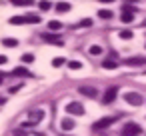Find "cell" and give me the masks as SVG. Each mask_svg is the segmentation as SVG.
<instances>
[{
  "instance_id": "6da1fadb",
  "label": "cell",
  "mask_w": 146,
  "mask_h": 136,
  "mask_svg": "<svg viewBox=\"0 0 146 136\" xmlns=\"http://www.w3.org/2000/svg\"><path fill=\"white\" fill-rule=\"evenodd\" d=\"M44 118V110H34V112H30V118L22 124V128H34L36 124H40V120Z\"/></svg>"
},
{
  "instance_id": "7a4b0ae2",
  "label": "cell",
  "mask_w": 146,
  "mask_h": 136,
  "mask_svg": "<svg viewBox=\"0 0 146 136\" xmlns=\"http://www.w3.org/2000/svg\"><path fill=\"white\" fill-rule=\"evenodd\" d=\"M140 132H142V128L136 122H126L122 128V136H140Z\"/></svg>"
},
{
  "instance_id": "3957f363",
  "label": "cell",
  "mask_w": 146,
  "mask_h": 136,
  "mask_svg": "<svg viewBox=\"0 0 146 136\" xmlns=\"http://www.w3.org/2000/svg\"><path fill=\"white\" fill-rule=\"evenodd\" d=\"M114 122H116V118H114V116H104V118L96 120V122L92 124V128H94V130H106V128H110Z\"/></svg>"
},
{
  "instance_id": "277c9868",
  "label": "cell",
  "mask_w": 146,
  "mask_h": 136,
  "mask_svg": "<svg viewBox=\"0 0 146 136\" xmlns=\"http://www.w3.org/2000/svg\"><path fill=\"white\" fill-rule=\"evenodd\" d=\"M124 102L130 104V106H140V104L144 102V98H142V94H138V92H126V94H124Z\"/></svg>"
},
{
  "instance_id": "5b68a950",
  "label": "cell",
  "mask_w": 146,
  "mask_h": 136,
  "mask_svg": "<svg viewBox=\"0 0 146 136\" xmlns=\"http://www.w3.org/2000/svg\"><path fill=\"white\" fill-rule=\"evenodd\" d=\"M116 96H118V86L106 88V92H104V96H102V104H112V102L116 100Z\"/></svg>"
},
{
  "instance_id": "8992f818",
  "label": "cell",
  "mask_w": 146,
  "mask_h": 136,
  "mask_svg": "<svg viewBox=\"0 0 146 136\" xmlns=\"http://www.w3.org/2000/svg\"><path fill=\"white\" fill-rule=\"evenodd\" d=\"M66 112L72 114V116H82L84 114V106L80 102H68L66 104Z\"/></svg>"
},
{
  "instance_id": "52a82bcc",
  "label": "cell",
  "mask_w": 146,
  "mask_h": 136,
  "mask_svg": "<svg viewBox=\"0 0 146 136\" xmlns=\"http://www.w3.org/2000/svg\"><path fill=\"white\" fill-rule=\"evenodd\" d=\"M42 38H44V42H48V44H54V46H64V40H62L58 34L46 32V34H42Z\"/></svg>"
},
{
  "instance_id": "ba28073f",
  "label": "cell",
  "mask_w": 146,
  "mask_h": 136,
  "mask_svg": "<svg viewBox=\"0 0 146 136\" xmlns=\"http://www.w3.org/2000/svg\"><path fill=\"white\" fill-rule=\"evenodd\" d=\"M102 66L106 68V70H114L116 66H118V60H116V52H112L108 58H104L102 60Z\"/></svg>"
},
{
  "instance_id": "9c48e42d",
  "label": "cell",
  "mask_w": 146,
  "mask_h": 136,
  "mask_svg": "<svg viewBox=\"0 0 146 136\" xmlns=\"http://www.w3.org/2000/svg\"><path fill=\"white\" fill-rule=\"evenodd\" d=\"M124 64L126 66H142V64H146V56H128L124 60Z\"/></svg>"
},
{
  "instance_id": "30bf717a",
  "label": "cell",
  "mask_w": 146,
  "mask_h": 136,
  "mask_svg": "<svg viewBox=\"0 0 146 136\" xmlns=\"http://www.w3.org/2000/svg\"><path fill=\"white\" fill-rule=\"evenodd\" d=\"M78 92H80L82 96H86V98H96V96H98V90L92 88V86H80Z\"/></svg>"
},
{
  "instance_id": "8fae6325",
  "label": "cell",
  "mask_w": 146,
  "mask_h": 136,
  "mask_svg": "<svg viewBox=\"0 0 146 136\" xmlns=\"http://www.w3.org/2000/svg\"><path fill=\"white\" fill-rule=\"evenodd\" d=\"M62 30V24L58 22V20H50L48 22V32H52V34H58Z\"/></svg>"
},
{
  "instance_id": "7c38bea8",
  "label": "cell",
  "mask_w": 146,
  "mask_h": 136,
  "mask_svg": "<svg viewBox=\"0 0 146 136\" xmlns=\"http://www.w3.org/2000/svg\"><path fill=\"white\" fill-rule=\"evenodd\" d=\"M74 126H76V122H74V120H70V118H64V120L60 122V128H62V130H66V132H70Z\"/></svg>"
},
{
  "instance_id": "4fadbf2b",
  "label": "cell",
  "mask_w": 146,
  "mask_h": 136,
  "mask_svg": "<svg viewBox=\"0 0 146 136\" xmlns=\"http://www.w3.org/2000/svg\"><path fill=\"white\" fill-rule=\"evenodd\" d=\"M114 14H112V10L110 8H102V10H98V18H102V20H110Z\"/></svg>"
},
{
  "instance_id": "5bb4252c",
  "label": "cell",
  "mask_w": 146,
  "mask_h": 136,
  "mask_svg": "<svg viewBox=\"0 0 146 136\" xmlns=\"http://www.w3.org/2000/svg\"><path fill=\"white\" fill-rule=\"evenodd\" d=\"M120 20H122L124 24H130V22L134 20V14H132V12H126V10H122V16H120Z\"/></svg>"
},
{
  "instance_id": "9a60e30c",
  "label": "cell",
  "mask_w": 146,
  "mask_h": 136,
  "mask_svg": "<svg viewBox=\"0 0 146 136\" xmlns=\"http://www.w3.org/2000/svg\"><path fill=\"white\" fill-rule=\"evenodd\" d=\"M12 74H14V76H30V72H28L24 66H16V68L12 70Z\"/></svg>"
},
{
  "instance_id": "2e32d148",
  "label": "cell",
  "mask_w": 146,
  "mask_h": 136,
  "mask_svg": "<svg viewBox=\"0 0 146 136\" xmlns=\"http://www.w3.org/2000/svg\"><path fill=\"white\" fill-rule=\"evenodd\" d=\"M68 10H70V4H68V2H58V4H56V12L64 14V12H68Z\"/></svg>"
},
{
  "instance_id": "e0dca14e",
  "label": "cell",
  "mask_w": 146,
  "mask_h": 136,
  "mask_svg": "<svg viewBox=\"0 0 146 136\" xmlns=\"http://www.w3.org/2000/svg\"><path fill=\"white\" fill-rule=\"evenodd\" d=\"M24 18H26V24H38L40 22V16L38 14H26Z\"/></svg>"
},
{
  "instance_id": "ac0fdd59",
  "label": "cell",
  "mask_w": 146,
  "mask_h": 136,
  "mask_svg": "<svg viewBox=\"0 0 146 136\" xmlns=\"http://www.w3.org/2000/svg\"><path fill=\"white\" fill-rule=\"evenodd\" d=\"M2 44H4L6 48H16V46H18V40H16V38H4Z\"/></svg>"
},
{
  "instance_id": "d6986e66",
  "label": "cell",
  "mask_w": 146,
  "mask_h": 136,
  "mask_svg": "<svg viewBox=\"0 0 146 136\" xmlns=\"http://www.w3.org/2000/svg\"><path fill=\"white\" fill-rule=\"evenodd\" d=\"M38 6H40V10H42V12H48V10L52 8V2H50V0H40Z\"/></svg>"
},
{
  "instance_id": "ffe728a7",
  "label": "cell",
  "mask_w": 146,
  "mask_h": 136,
  "mask_svg": "<svg viewBox=\"0 0 146 136\" xmlns=\"http://www.w3.org/2000/svg\"><path fill=\"white\" fill-rule=\"evenodd\" d=\"M10 24H14V26L26 24V18H24V16H12V18H10Z\"/></svg>"
},
{
  "instance_id": "44dd1931",
  "label": "cell",
  "mask_w": 146,
  "mask_h": 136,
  "mask_svg": "<svg viewBox=\"0 0 146 136\" xmlns=\"http://www.w3.org/2000/svg\"><path fill=\"white\" fill-rule=\"evenodd\" d=\"M90 26H92V18H82L76 24V28H90Z\"/></svg>"
},
{
  "instance_id": "7402d4cb",
  "label": "cell",
  "mask_w": 146,
  "mask_h": 136,
  "mask_svg": "<svg viewBox=\"0 0 146 136\" xmlns=\"http://www.w3.org/2000/svg\"><path fill=\"white\" fill-rule=\"evenodd\" d=\"M88 52H90L92 56H98V54H102V46H98V44H92Z\"/></svg>"
},
{
  "instance_id": "603a6c76",
  "label": "cell",
  "mask_w": 146,
  "mask_h": 136,
  "mask_svg": "<svg viewBox=\"0 0 146 136\" xmlns=\"http://www.w3.org/2000/svg\"><path fill=\"white\" fill-rule=\"evenodd\" d=\"M118 36H120L122 40H130L134 34H132V30H120V34H118Z\"/></svg>"
},
{
  "instance_id": "cb8c5ba5",
  "label": "cell",
  "mask_w": 146,
  "mask_h": 136,
  "mask_svg": "<svg viewBox=\"0 0 146 136\" xmlns=\"http://www.w3.org/2000/svg\"><path fill=\"white\" fill-rule=\"evenodd\" d=\"M68 68H70V70H80V68H82V62H78V60H70V62H68Z\"/></svg>"
},
{
  "instance_id": "d4e9b609",
  "label": "cell",
  "mask_w": 146,
  "mask_h": 136,
  "mask_svg": "<svg viewBox=\"0 0 146 136\" xmlns=\"http://www.w3.org/2000/svg\"><path fill=\"white\" fill-rule=\"evenodd\" d=\"M22 62H24V64H30V62H34V54H30V52L22 54Z\"/></svg>"
},
{
  "instance_id": "484cf974",
  "label": "cell",
  "mask_w": 146,
  "mask_h": 136,
  "mask_svg": "<svg viewBox=\"0 0 146 136\" xmlns=\"http://www.w3.org/2000/svg\"><path fill=\"white\" fill-rule=\"evenodd\" d=\"M64 62H66V60H64V56H58V58H54V60H52V66H54V68H58V66H62Z\"/></svg>"
},
{
  "instance_id": "4316f807",
  "label": "cell",
  "mask_w": 146,
  "mask_h": 136,
  "mask_svg": "<svg viewBox=\"0 0 146 136\" xmlns=\"http://www.w3.org/2000/svg\"><path fill=\"white\" fill-rule=\"evenodd\" d=\"M30 4H34V0H20L18 2V6H30Z\"/></svg>"
},
{
  "instance_id": "83f0119b",
  "label": "cell",
  "mask_w": 146,
  "mask_h": 136,
  "mask_svg": "<svg viewBox=\"0 0 146 136\" xmlns=\"http://www.w3.org/2000/svg\"><path fill=\"white\" fill-rule=\"evenodd\" d=\"M18 90H20V86H12V88H10V94H16Z\"/></svg>"
},
{
  "instance_id": "f1b7e54d",
  "label": "cell",
  "mask_w": 146,
  "mask_h": 136,
  "mask_svg": "<svg viewBox=\"0 0 146 136\" xmlns=\"http://www.w3.org/2000/svg\"><path fill=\"white\" fill-rule=\"evenodd\" d=\"M6 60H8L6 56H2V54H0V66H2V64H6Z\"/></svg>"
},
{
  "instance_id": "f546056e",
  "label": "cell",
  "mask_w": 146,
  "mask_h": 136,
  "mask_svg": "<svg viewBox=\"0 0 146 136\" xmlns=\"http://www.w3.org/2000/svg\"><path fill=\"white\" fill-rule=\"evenodd\" d=\"M98 2H100V4H112L114 0H98Z\"/></svg>"
},
{
  "instance_id": "4dcf8cb0",
  "label": "cell",
  "mask_w": 146,
  "mask_h": 136,
  "mask_svg": "<svg viewBox=\"0 0 146 136\" xmlns=\"http://www.w3.org/2000/svg\"><path fill=\"white\" fill-rule=\"evenodd\" d=\"M14 136H26V134H24V130H16V132H14Z\"/></svg>"
},
{
  "instance_id": "1f68e13d",
  "label": "cell",
  "mask_w": 146,
  "mask_h": 136,
  "mask_svg": "<svg viewBox=\"0 0 146 136\" xmlns=\"http://www.w3.org/2000/svg\"><path fill=\"white\" fill-rule=\"evenodd\" d=\"M124 2H126V4H128V2H130V4H134V2H138V0H124Z\"/></svg>"
},
{
  "instance_id": "d6a6232c",
  "label": "cell",
  "mask_w": 146,
  "mask_h": 136,
  "mask_svg": "<svg viewBox=\"0 0 146 136\" xmlns=\"http://www.w3.org/2000/svg\"><path fill=\"white\" fill-rule=\"evenodd\" d=\"M2 82H4V74H2V72H0V84H2Z\"/></svg>"
},
{
  "instance_id": "836d02e7",
  "label": "cell",
  "mask_w": 146,
  "mask_h": 136,
  "mask_svg": "<svg viewBox=\"0 0 146 136\" xmlns=\"http://www.w3.org/2000/svg\"><path fill=\"white\" fill-rule=\"evenodd\" d=\"M4 102H6V98H0V106H2Z\"/></svg>"
},
{
  "instance_id": "e575fe53",
  "label": "cell",
  "mask_w": 146,
  "mask_h": 136,
  "mask_svg": "<svg viewBox=\"0 0 146 136\" xmlns=\"http://www.w3.org/2000/svg\"><path fill=\"white\" fill-rule=\"evenodd\" d=\"M144 48H146V44H144Z\"/></svg>"
}]
</instances>
